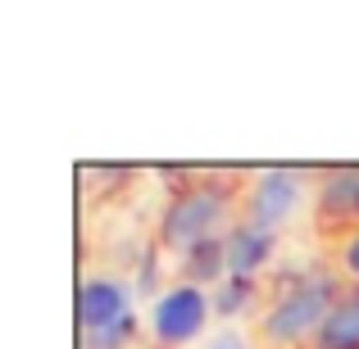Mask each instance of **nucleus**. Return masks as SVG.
<instances>
[{"label": "nucleus", "instance_id": "nucleus-10", "mask_svg": "<svg viewBox=\"0 0 359 349\" xmlns=\"http://www.w3.org/2000/svg\"><path fill=\"white\" fill-rule=\"evenodd\" d=\"M210 299H214V313H219L223 322H237L245 308L255 304V281H245V277H223L219 286L210 290Z\"/></svg>", "mask_w": 359, "mask_h": 349}, {"label": "nucleus", "instance_id": "nucleus-11", "mask_svg": "<svg viewBox=\"0 0 359 349\" xmlns=\"http://www.w3.org/2000/svg\"><path fill=\"white\" fill-rule=\"evenodd\" d=\"M128 345H137V318H128V322H118V327H109V332L82 341V349H128Z\"/></svg>", "mask_w": 359, "mask_h": 349}, {"label": "nucleus", "instance_id": "nucleus-5", "mask_svg": "<svg viewBox=\"0 0 359 349\" xmlns=\"http://www.w3.org/2000/svg\"><path fill=\"white\" fill-rule=\"evenodd\" d=\"M132 295H137V290H132L123 277H87L82 281V290H78L82 341L109 332V327H118V322H128L132 318Z\"/></svg>", "mask_w": 359, "mask_h": 349}, {"label": "nucleus", "instance_id": "nucleus-3", "mask_svg": "<svg viewBox=\"0 0 359 349\" xmlns=\"http://www.w3.org/2000/svg\"><path fill=\"white\" fill-rule=\"evenodd\" d=\"M214 318V299L205 286L191 281H173L150 299V341L164 349H187L210 332Z\"/></svg>", "mask_w": 359, "mask_h": 349}, {"label": "nucleus", "instance_id": "nucleus-1", "mask_svg": "<svg viewBox=\"0 0 359 349\" xmlns=\"http://www.w3.org/2000/svg\"><path fill=\"white\" fill-rule=\"evenodd\" d=\"M337 304V281L327 272H314V277L291 281L287 290L273 295V304L264 308L259 318V341L269 349H300L314 345L323 318L332 313Z\"/></svg>", "mask_w": 359, "mask_h": 349}, {"label": "nucleus", "instance_id": "nucleus-2", "mask_svg": "<svg viewBox=\"0 0 359 349\" xmlns=\"http://www.w3.org/2000/svg\"><path fill=\"white\" fill-rule=\"evenodd\" d=\"M228 213H232V200L219 182H205V186H187L182 195H173L159 218V245L168 254H191L196 245H210V241H223L232 227H228Z\"/></svg>", "mask_w": 359, "mask_h": 349}, {"label": "nucleus", "instance_id": "nucleus-12", "mask_svg": "<svg viewBox=\"0 0 359 349\" xmlns=\"http://www.w3.org/2000/svg\"><path fill=\"white\" fill-rule=\"evenodd\" d=\"M205 349H250V336H245L241 327H223V332L214 336V341L205 345Z\"/></svg>", "mask_w": 359, "mask_h": 349}, {"label": "nucleus", "instance_id": "nucleus-7", "mask_svg": "<svg viewBox=\"0 0 359 349\" xmlns=\"http://www.w3.org/2000/svg\"><path fill=\"white\" fill-rule=\"evenodd\" d=\"M314 349H359V290L337 295L332 313L323 318L314 336Z\"/></svg>", "mask_w": 359, "mask_h": 349}, {"label": "nucleus", "instance_id": "nucleus-13", "mask_svg": "<svg viewBox=\"0 0 359 349\" xmlns=\"http://www.w3.org/2000/svg\"><path fill=\"white\" fill-rule=\"evenodd\" d=\"M341 268L351 272V277L359 281V227L346 236V245H341Z\"/></svg>", "mask_w": 359, "mask_h": 349}, {"label": "nucleus", "instance_id": "nucleus-6", "mask_svg": "<svg viewBox=\"0 0 359 349\" xmlns=\"http://www.w3.org/2000/svg\"><path fill=\"white\" fill-rule=\"evenodd\" d=\"M273 250H278V236L250 227V222H237L228 236H223V259H228V277H245L255 281L264 268L273 263Z\"/></svg>", "mask_w": 359, "mask_h": 349}, {"label": "nucleus", "instance_id": "nucleus-8", "mask_svg": "<svg viewBox=\"0 0 359 349\" xmlns=\"http://www.w3.org/2000/svg\"><path fill=\"white\" fill-rule=\"evenodd\" d=\"M327 218H359V168H332L318 186Z\"/></svg>", "mask_w": 359, "mask_h": 349}, {"label": "nucleus", "instance_id": "nucleus-9", "mask_svg": "<svg viewBox=\"0 0 359 349\" xmlns=\"http://www.w3.org/2000/svg\"><path fill=\"white\" fill-rule=\"evenodd\" d=\"M223 277H228V259H223V241L196 245L191 254H182V281H191V286H205V290H214V286H219Z\"/></svg>", "mask_w": 359, "mask_h": 349}, {"label": "nucleus", "instance_id": "nucleus-4", "mask_svg": "<svg viewBox=\"0 0 359 349\" xmlns=\"http://www.w3.org/2000/svg\"><path fill=\"white\" fill-rule=\"evenodd\" d=\"M305 200H309L305 173H296V168H264V173H255L250 186H245V218L241 222L278 236L282 227H291V218H296L300 209H305Z\"/></svg>", "mask_w": 359, "mask_h": 349}]
</instances>
